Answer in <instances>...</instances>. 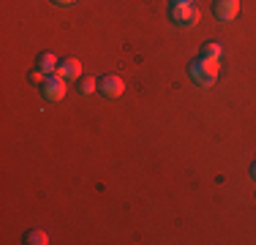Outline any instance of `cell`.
<instances>
[{
    "label": "cell",
    "mask_w": 256,
    "mask_h": 245,
    "mask_svg": "<svg viewBox=\"0 0 256 245\" xmlns=\"http://www.w3.org/2000/svg\"><path fill=\"white\" fill-rule=\"evenodd\" d=\"M251 177L256 180V161H254V166H251Z\"/></svg>",
    "instance_id": "13"
},
{
    "label": "cell",
    "mask_w": 256,
    "mask_h": 245,
    "mask_svg": "<svg viewBox=\"0 0 256 245\" xmlns=\"http://www.w3.org/2000/svg\"><path fill=\"white\" fill-rule=\"evenodd\" d=\"M98 90L106 98H120L126 93V82L120 76H114V74H109V76H104L101 82H98Z\"/></svg>",
    "instance_id": "5"
},
{
    "label": "cell",
    "mask_w": 256,
    "mask_h": 245,
    "mask_svg": "<svg viewBox=\"0 0 256 245\" xmlns=\"http://www.w3.org/2000/svg\"><path fill=\"white\" fill-rule=\"evenodd\" d=\"M172 3H194V0H172Z\"/></svg>",
    "instance_id": "14"
},
{
    "label": "cell",
    "mask_w": 256,
    "mask_h": 245,
    "mask_svg": "<svg viewBox=\"0 0 256 245\" xmlns=\"http://www.w3.org/2000/svg\"><path fill=\"white\" fill-rule=\"evenodd\" d=\"M30 82H33V84H44L46 82V79H44V71H41V68H36V71H30Z\"/></svg>",
    "instance_id": "11"
},
{
    "label": "cell",
    "mask_w": 256,
    "mask_h": 245,
    "mask_svg": "<svg viewBox=\"0 0 256 245\" xmlns=\"http://www.w3.org/2000/svg\"><path fill=\"white\" fill-rule=\"evenodd\" d=\"M224 54V46L218 44V41H207V44L202 46V54L199 58H207V60H221Z\"/></svg>",
    "instance_id": "8"
},
{
    "label": "cell",
    "mask_w": 256,
    "mask_h": 245,
    "mask_svg": "<svg viewBox=\"0 0 256 245\" xmlns=\"http://www.w3.org/2000/svg\"><path fill=\"white\" fill-rule=\"evenodd\" d=\"M218 74H221V63H218V60L199 58L188 66V76H191L199 88H212V84L218 82Z\"/></svg>",
    "instance_id": "1"
},
{
    "label": "cell",
    "mask_w": 256,
    "mask_h": 245,
    "mask_svg": "<svg viewBox=\"0 0 256 245\" xmlns=\"http://www.w3.org/2000/svg\"><path fill=\"white\" fill-rule=\"evenodd\" d=\"M50 3H52V6H74L76 0H50Z\"/></svg>",
    "instance_id": "12"
},
{
    "label": "cell",
    "mask_w": 256,
    "mask_h": 245,
    "mask_svg": "<svg viewBox=\"0 0 256 245\" xmlns=\"http://www.w3.org/2000/svg\"><path fill=\"white\" fill-rule=\"evenodd\" d=\"M169 20L178 28H194L199 22V8L194 3H169Z\"/></svg>",
    "instance_id": "2"
},
{
    "label": "cell",
    "mask_w": 256,
    "mask_h": 245,
    "mask_svg": "<svg viewBox=\"0 0 256 245\" xmlns=\"http://www.w3.org/2000/svg\"><path fill=\"white\" fill-rule=\"evenodd\" d=\"M58 74L66 79V82H74V79H82V63L74 58H66L58 63Z\"/></svg>",
    "instance_id": "6"
},
{
    "label": "cell",
    "mask_w": 256,
    "mask_h": 245,
    "mask_svg": "<svg viewBox=\"0 0 256 245\" xmlns=\"http://www.w3.org/2000/svg\"><path fill=\"white\" fill-rule=\"evenodd\" d=\"M58 63H60V60L54 58L52 52H44V54H38V68L44 71V74H58Z\"/></svg>",
    "instance_id": "7"
},
{
    "label": "cell",
    "mask_w": 256,
    "mask_h": 245,
    "mask_svg": "<svg viewBox=\"0 0 256 245\" xmlns=\"http://www.w3.org/2000/svg\"><path fill=\"white\" fill-rule=\"evenodd\" d=\"M41 93H44V98H46V101H52V104L63 101L66 93H68V88H66V79L60 76V74H52V76L46 79L44 84H41Z\"/></svg>",
    "instance_id": "3"
},
{
    "label": "cell",
    "mask_w": 256,
    "mask_h": 245,
    "mask_svg": "<svg viewBox=\"0 0 256 245\" xmlns=\"http://www.w3.org/2000/svg\"><path fill=\"white\" fill-rule=\"evenodd\" d=\"M25 242H30V245H46V242H50V234H46L44 229H30L25 234Z\"/></svg>",
    "instance_id": "9"
},
{
    "label": "cell",
    "mask_w": 256,
    "mask_h": 245,
    "mask_svg": "<svg viewBox=\"0 0 256 245\" xmlns=\"http://www.w3.org/2000/svg\"><path fill=\"white\" fill-rule=\"evenodd\" d=\"M98 90V79L96 76H82L79 79V93L82 96H90V93H96Z\"/></svg>",
    "instance_id": "10"
},
{
    "label": "cell",
    "mask_w": 256,
    "mask_h": 245,
    "mask_svg": "<svg viewBox=\"0 0 256 245\" xmlns=\"http://www.w3.org/2000/svg\"><path fill=\"white\" fill-rule=\"evenodd\" d=\"M212 14H216L218 22H234L237 14H240V0H216Z\"/></svg>",
    "instance_id": "4"
}]
</instances>
